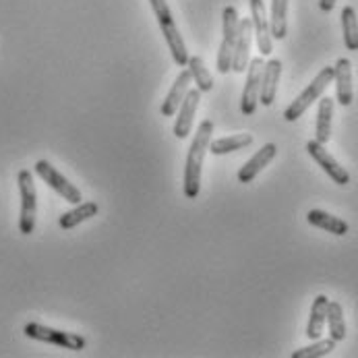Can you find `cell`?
<instances>
[{"mask_svg": "<svg viewBox=\"0 0 358 358\" xmlns=\"http://www.w3.org/2000/svg\"><path fill=\"white\" fill-rule=\"evenodd\" d=\"M211 133H213V122L203 120L197 127V133L189 148L187 164H185V197L187 199H197L201 191V168H203L205 154L209 152Z\"/></svg>", "mask_w": 358, "mask_h": 358, "instance_id": "cell-1", "label": "cell"}, {"mask_svg": "<svg viewBox=\"0 0 358 358\" xmlns=\"http://www.w3.org/2000/svg\"><path fill=\"white\" fill-rule=\"evenodd\" d=\"M331 81H334V66H325V69H321V71L317 73V77H315V79L308 83L307 87L303 90V94H301L294 102L286 108V112H284V120H288V122L299 120V118L307 112L308 108H310L313 103L317 102V100L325 94V90L331 85Z\"/></svg>", "mask_w": 358, "mask_h": 358, "instance_id": "cell-2", "label": "cell"}, {"mask_svg": "<svg viewBox=\"0 0 358 358\" xmlns=\"http://www.w3.org/2000/svg\"><path fill=\"white\" fill-rule=\"evenodd\" d=\"M23 334L31 340H38V342H46L52 346H60L64 350H73V352H79V350H85L87 346V340L79 334H71V331H60V329H54V327H46L42 323H27L23 327Z\"/></svg>", "mask_w": 358, "mask_h": 358, "instance_id": "cell-3", "label": "cell"}, {"mask_svg": "<svg viewBox=\"0 0 358 358\" xmlns=\"http://www.w3.org/2000/svg\"><path fill=\"white\" fill-rule=\"evenodd\" d=\"M238 10L236 6H226L222 13V44L217 50V73L226 75L232 71V54L238 36Z\"/></svg>", "mask_w": 358, "mask_h": 358, "instance_id": "cell-4", "label": "cell"}, {"mask_svg": "<svg viewBox=\"0 0 358 358\" xmlns=\"http://www.w3.org/2000/svg\"><path fill=\"white\" fill-rule=\"evenodd\" d=\"M19 193H21V215H19V230L21 234H31L36 230V215H38V193L34 185V174L29 170H21L17 176Z\"/></svg>", "mask_w": 358, "mask_h": 358, "instance_id": "cell-5", "label": "cell"}, {"mask_svg": "<svg viewBox=\"0 0 358 358\" xmlns=\"http://www.w3.org/2000/svg\"><path fill=\"white\" fill-rule=\"evenodd\" d=\"M36 174L50 187L54 193H58L64 201H69V203L77 205L81 203L83 199H81V191L75 187V185H71L54 166H52L50 162H46V159H40V162H36Z\"/></svg>", "mask_w": 358, "mask_h": 358, "instance_id": "cell-6", "label": "cell"}, {"mask_svg": "<svg viewBox=\"0 0 358 358\" xmlns=\"http://www.w3.org/2000/svg\"><path fill=\"white\" fill-rule=\"evenodd\" d=\"M307 152L308 155L319 164V168H323V172H325V174L336 182V185L346 187V185L350 182V174H348V170H346V168H342V164H340L334 155L325 150V145H323V143H319V141H315V139H313V141H308Z\"/></svg>", "mask_w": 358, "mask_h": 358, "instance_id": "cell-7", "label": "cell"}, {"mask_svg": "<svg viewBox=\"0 0 358 358\" xmlns=\"http://www.w3.org/2000/svg\"><path fill=\"white\" fill-rule=\"evenodd\" d=\"M263 56H257L253 60H249L247 66V83L243 90V98H241V112L245 116L255 114L257 103H259V90H261V75H263Z\"/></svg>", "mask_w": 358, "mask_h": 358, "instance_id": "cell-8", "label": "cell"}, {"mask_svg": "<svg viewBox=\"0 0 358 358\" xmlns=\"http://www.w3.org/2000/svg\"><path fill=\"white\" fill-rule=\"evenodd\" d=\"M251 4V23H253V36H255L257 48L261 56H269L273 52V38L269 31V19L265 13L263 0H249Z\"/></svg>", "mask_w": 358, "mask_h": 358, "instance_id": "cell-9", "label": "cell"}, {"mask_svg": "<svg viewBox=\"0 0 358 358\" xmlns=\"http://www.w3.org/2000/svg\"><path fill=\"white\" fill-rule=\"evenodd\" d=\"M201 102V92L199 90H189V94L185 96V100L178 108L176 114V122H174V135L178 139H187L193 131V118L197 114V108Z\"/></svg>", "mask_w": 358, "mask_h": 358, "instance_id": "cell-10", "label": "cell"}, {"mask_svg": "<svg viewBox=\"0 0 358 358\" xmlns=\"http://www.w3.org/2000/svg\"><path fill=\"white\" fill-rule=\"evenodd\" d=\"M251 44H253V23H251V19H243V21H238V36H236V46H234V54H232V71L234 73L247 71Z\"/></svg>", "mask_w": 358, "mask_h": 358, "instance_id": "cell-11", "label": "cell"}, {"mask_svg": "<svg viewBox=\"0 0 358 358\" xmlns=\"http://www.w3.org/2000/svg\"><path fill=\"white\" fill-rule=\"evenodd\" d=\"M334 81H336V102L340 106H350L355 102V90H352V62L348 58H338L334 66Z\"/></svg>", "mask_w": 358, "mask_h": 358, "instance_id": "cell-12", "label": "cell"}, {"mask_svg": "<svg viewBox=\"0 0 358 358\" xmlns=\"http://www.w3.org/2000/svg\"><path fill=\"white\" fill-rule=\"evenodd\" d=\"M280 77H282V60H278V58H269V60L263 64L261 90H259V103H263V106H271V103L275 102V94H278Z\"/></svg>", "mask_w": 358, "mask_h": 358, "instance_id": "cell-13", "label": "cell"}, {"mask_svg": "<svg viewBox=\"0 0 358 358\" xmlns=\"http://www.w3.org/2000/svg\"><path fill=\"white\" fill-rule=\"evenodd\" d=\"M191 73H189V69H185V71H180L178 73V77H176V81L172 83V87H170V92H168V96H166V100L162 102V108H159V112H162V116H174L176 114V110L180 108V103L185 100V96L189 94V90H191Z\"/></svg>", "mask_w": 358, "mask_h": 358, "instance_id": "cell-14", "label": "cell"}, {"mask_svg": "<svg viewBox=\"0 0 358 358\" xmlns=\"http://www.w3.org/2000/svg\"><path fill=\"white\" fill-rule=\"evenodd\" d=\"M275 154H278V145H275V143H265V145H263L247 164H243V168L238 170V180H241L243 185L253 182L257 178V174H259L265 166H269V164L273 162Z\"/></svg>", "mask_w": 358, "mask_h": 358, "instance_id": "cell-15", "label": "cell"}, {"mask_svg": "<svg viewBox=\"0 0 358 358\" xmlns=\"http://www.w3.org/2000/svg\"><path fill=\"white\" fill-rule=\"evenodd\" d=\"M307 222L310 226L321 228V230H325V232H329L334 236H346L348 230H350L348 222H344L342 217H336V215H331L327 211H321V209H310L307 213Z\"/></svg>", "mask_w": 358, "mask_h": 358, "instance_id": "cell-16", "label": "cell"}, {"mask_svg": "<svg viewBox=\"0 0 358 358\" xmlns=\"http://www.w3.org/2000/svg\"><path fill=\"white\" fill-rule=\"evenodd\" d=\"M327 305H329V299H327L325 294H319V296L313 301L310 317H308V323H307L308 340H319V338L323 336L325 321H327Z\"/></svg>", "mask_w": 358, "mask_h": 358, "instance_id": "cell-17", "label": "cell"}, {"mask_svg": "<svg viewBox=\"0 0 358 358\" xmlns=\"http://www.w3.org/2000/svg\"><path fill=\"white\" fill-rule=\"evenodd\" d=\"M331 118H334V100L331 98H319V110H317V129H315V141L327 143L331 139Z\"/></svg>", "mask_w": 358, "mask_h": 358, "instance_id": "cell-18", "label": "cell"}, {"mask_svg": "<svg viewBox=\"0 0 358 358\" xmlns=\"http://www.w3.org/2000/svg\"><path fill=\"white\" fill-rule=\"evenodd\" d=\"M98 211H100V207H98L96 201H81V203H77L75 209H71V211H66V213L60 215L58 226H60L62 230H71V228H75V226H79V224L92 220Z\"/></svg>", "mask_w": 358, "mask_h": 358, "instance_id": "cell-19", "label": "cell"}, {"mask_svg": "<svg viewBox=\"0 0 358 358\" xmlns=\"http://www.w3.org/2000/svg\"><path fill=\"white\" fill-rule=\"evenodd\" d=\"M159 29H162V34H164V38H166V44H168V48H170V54H172L174 62H176L178 66H187V62H189V52H187L185 40H182L180 31H178V27H176V23L164 25V27H159Z\"/></svg>", "mask_w": 358, "mask_h": 358, "instance_id": "cell-20", "label": "cell"}, {"mask_svg": "<svg viewBox=\"0 0 358 358\" xmlns=\"http://www.w3.org/2000/svg\"><path fill=\"white\" fill-rule=\"evenodd\" d=\"M269 31L273 40H284L288 36V0H271Z\"/></svg>", "mask_w": 358, "mask_h": 358, "instance_id": "cell-21", "label": "cell"}, {"mask_svg": "<svg viewBox=\"0 0 358 358\" xmlns=\"http://www.w3.org/2000/svg\"><path fill=\"white\" fill-rule=\"evenodd\" d=\"M253 145V135L243 133V135H230V137H220V139H211L209 141V152L213 155H224L245 150Z\"/></svg>", "mask_w": 358, "mask_h": 358, "instance_id": "cell-22", "label": "cell"}, {"mask_svg": "<svg viewBox=\"0 0 358 358\" xmlns=\"http://www.w3.org/2000/svg\"><path fill=\"white\" fill-rule=\"evenodd\" d=\"M327 327H329V338L336 342L346 340V321H344V308L340 303L329 301L327 305Z\"/></svg>", "mask_w": 358, "mask_h": 358, "instance_id": "cell-23", "label": "cell"}, {"mask_svg": "<svg viewBox=\"0 0 358 358\" xmlns=\"http://www.w3.org/2000/svg\"><path fill=\"white\" fill-rule=\"evenodd\" d=\"M189 73L193 77V81L197 83V90L201 94H209L213 90V77L209 75V69L205 66V60L201 56H189Z\"/></svg>", "mask_w": 358, "mask_h": 358, "instance_id": "cell-24", "label": "cell"}, {"mask_svg": "<svg viewBox=\"0 0 358 358\" xmlns=\"http://www.w3.org/2000/svg\"><path fill=\"white\" fill-rule=\"evenodd\" d=\"M342 31H344V44L350 52L358 50V19L357 10L352 6L342 8Z\"/></svg>", "mask_w": 358, "mask_h": 358, "instance_id": "cell-25", "label": "cell"}, {"mask_svg": "<svg viewBox=\"0 0 358 358\" xmlns=\"http://www.w3.org/2000/svg\"><path fill=\"white\" fill-rule=\"evenodd\" d=\"M336 340H331V338H327V340H313V344L310 346H305V348H299V350H294L292 352V358H321V357H327V355H331L334 350H336Z\"/></svg>", "mask_w": 358, "mask_h": 358, "instance_id": "cell-26", "label": "cell"}, {"mask_svg": "<svg viewBox=\"0 0 358 358\" xmlns=\"http://www.w3.org/2000/svg\"><path fill=\"white\" fill-rule=\"evenodd\" d=\"M150 2H152V8H154L155 19H157V23H159V27L174 23L172 10H170V6H168L166 0H150Z\"/></svg>", "mask_w": 358, "mask_h": 358, "instance_id": "cell-27", "label": "cell"}, {"mask_svg": "<svg viewBox=\"0 0 358 358\" xmlns=\"http://www.w3.org/2000/svg\"><path fill=\"white\" fill-rule=\"evenodd\" d=\"M336 2H338V0H319V8H321L323 13H329V10H334Z\"/></svg>", "mask_w": 358, "mask_h": 358, "instance_id": "cell-28", "label": "cell"}]
</instances>
